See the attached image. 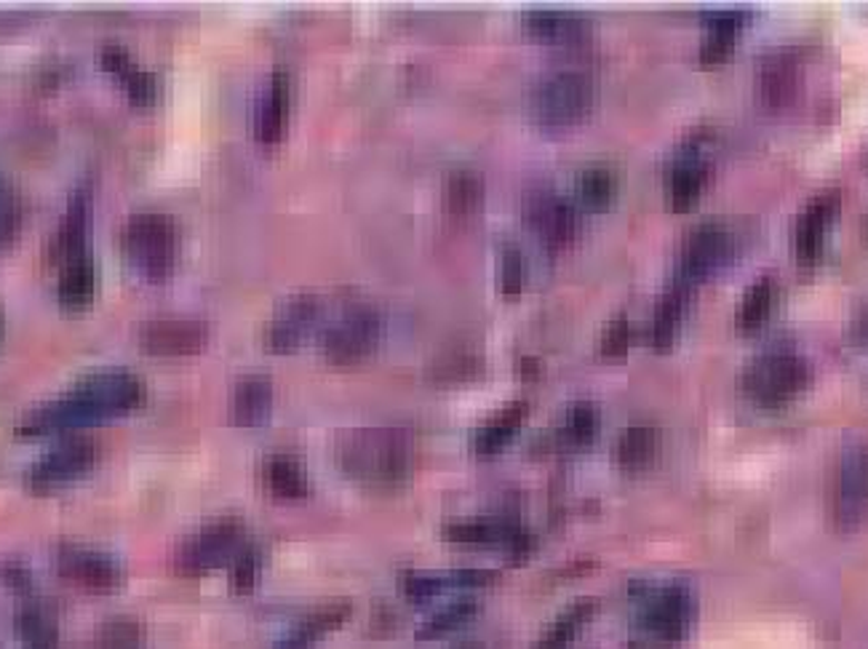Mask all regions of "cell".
I'll return each mask as SVG.
<instances>
[{
	"instance_id": "cell-13",
	"label": "cell",
	"mask_w": 868,
	"mask_h": 649,
	"mask_svg": "<svg viewBox=\"0 0 868 649\" xmlns=\"http://www.w3.org/2000/svg\"><path fill=\"white\" fill-rule=\"evenodd\" d=\"M97 458H99V446L94 444V441H86V439L65 441V444H59L57 450L43 454V458L27 471V481H30L32 486L65 484V481L76 479L84 471H89V468L97 463Z\"/></svg>"
},
{
	"instance_id": "cell-27",
	"label": "cell",
	"mask_w": 868,
	"mask_h": 649,
	"mask_svg": "<svg viewBox=\"0 0 868 649\" xmlns=\"http://www.w3.org/2000/svg\"><path fill=\"white\" fill-rule=\"evenodd\" d=\"M661 446V433L652 425H631L617 436L615 460L625 471H642L655 460Z\"/></svg>"
},
{
	"instance_id": "cell-34",
	"label": "cell",
	"mask_w": 868,
	"mask_h": 649,
	"mask_svg": "<svg viewBox=\"0 0 868 649\" xmlns=\"http://www.w3.org/2000/svg\"><path fill=\"white\" fill-rule=\"evenodd\" d=\"M617 179L609 169L594 166V169L583 171L577 179V198L588 212H604L615 200Z\"/></svg>"
},
{
	"instance_id": "cell-3",
	"label": "cell",
	"mask_w": 868,
	"mask_h": 649,
	"mask_svg": "<svg viewBox=\"0 0 868 649\" xmlns=\"http://www.w3.org/2000/svg\"><path fill=\"white\" fill-rule=\"evenodd\" d=\"M124 254L129 265L150 284H164L177 271L179 227L169 214L145 212L124 227Z\"/></svg>"
},
{
	"instance_id": "cell-28",
	"label": "cell",
	"mask_w": 868,
	"mask_h": 649,
	"mask_svg": "<svg viewBox=\"0 0 868 649\" xmlns=\"http://www.w3.org/2000/svg\"><path fill=\"white\" fill-rule=\"evenodd\" d=\"M94 289H97V273L89 259L78 257L65 265L62 278H59V303L70 311H78L91 303Z\"/></svg>"
},
{
	"instance_id": "cell-35",
	"label": "cell",
	"mask_w": 868,
	"mask_h": 649,
	"mask_svg": "<svg viewBox=\"0 0 868 649\" xmlns=\"http://www.w3.org/2000/svg\"><path fill=\"white\" fill-rule=\"evenodd\" d=\"M476 612H479V604H476L474 599H457V601H452V604L441 607L439 612L430 614L426 623L420 626L417 637H420V639L443 637V633L455 631V628H460L462 623H468V620L474 618Z\"/></svg>"
},
{
	"instance_id": "cell-25",
	"label": "cell",
	"mask_w": 868,
	"mask_h": 649,
	"mask_svg": "<svg viewBox=\"0 0 868 649\" xmlns=\"http://www.w3.org/2000/svg\"><path fill=\"white\" fill-rule=\"evenodd\" d=\"M709 183V166L698 156H687L676 160L669 177V206L674 212H690L698 204L700 193Z\"/></svg>"
},
{
	"instance_id": "cell-31",
	"label": "cell",
	"mask_w": 868,
	"mask_h": 649,
	"mask_svg": "<svg viewBox=\"0 0 868 649\" xmlns=\"http://www.w3.org/2000/svg\"><path fill=\"white\" fill-rule=\"evenodd\" d=\"M350 614H353V604H350V601H345V599L329 601V604H321V607H315V610L308 612L292 633L294 637L311 641L313 645L315 639H321L324 633L334 631V628H340L342 623H345Z\"/></svg>"
},
{
	"instance_id": "cell-23",
	"label": "cell",
	"mask_w": 868,
	"mask_h": 649,
	"mask_svg": "<svg viewBox=\"0 0 868 649\" xmlns=\"http://www.w3.org/2000/svg\"><path fill=\"white\" fill-rule=\"evenodd\" d=\"M521 527L514 524L508 519H460V521H449L443 527V538L449 543H460V545H492V543H510L514 534L519 532Z\"/></svg>"
},
{
	"instance_id": "cell-38",
	"label": "cell",
	"mask_w": 868,
	"mask_h": 649,
	"mask_svg": "<svg viewBox=\"0 0 868 649\" xmlns=\"http://www.w3.org/2000/svg\"><path fill=\"white\" fill-rule=\"evenodd\" d=\"M631 343H634V326H631L628 318L617 316L607 324V330L602 334V343H598V351H602L604 358H621L628 353Z\"/></svg>"
},
{
	"instance_id": "cell-19",
	"label": "cell",
	"mask_w": 868,
	"mask_h": 649,
	"mask_svg": "<svg viewBox=\"0 0 868 649\" xmlns=\"http://www.w3.org/2000/svg\"><path fill=\"white\" fill-rule=\"evenodd\" d=\"M441 206H443V214H447L449 219H455V223L474 219L484 206L481 174L468 169L449 174L441 190Z\"/></svg>"
},
{
	"instance_id": "cell-37",
	"label": "cell",
	"mask_w": 868,
	"mask_h": 649,
	"mask_svg": "<svg viewBox=\"0 0 868 649\" xmlns=\"http://www.w3.org/2000/svg\"><path fill=\"white\" fill-rule=\"evenodd\" d=\"M447 574H433V572H420V570H409L401 572V591L407 599L415 601H428L433 599L436 593L443 591L447 586Z\"/></svg>"
},
{
	"instance_id": "cell-20",
	"label": "cell",
	"mask_w": 868,
	"mask_h": 649,
	"mask_svg": "<svg viewBox=\"0 0 868 649\" xmlns=\"http://www.w3.org/2000/svg\"><path fill=\"white\" fill-rule=\"evenodd\" d=\"M273 410V385L265 377H244L231 396V417L235 425L257 427L267 423Z\"/></svg>"
},
{
	"instance_id": "cell-16",
	"label": "cell",
	"mask_w": 868,
	"mask_h": 649,
	"mask_svg": "<svg viewBox=\"0 0 868 649\" xmlns=\"http://www.w3.org/2000/svg\"><path fill=\"white\" fill-rule=\"evenodd\" d=\"M289 102H292V80H289V72L275 70L267 94L260 102L257 118H254V137H257V142H281L289 120Z\"/></svg>"
},
{
	"instance_id": "cell-14",
	"label": "cell",
	"mask_w": 868,
	"mask_h": 649,
	"mask_svg": "<svg viewBox=\"0 0 868 649\" xmlns=\"http://www.w3.org/2000/svg\"><path fill=\"white\" fill-rule=\"evenodd\" d=\"M59 570L94 591H110L124 580V570L116 557L86 545H65L59 551Z\"/></svg>"
},
{
	"instance_id": "cell-6",
	"label": "cell",
	"mask_w": 868,
	"mask_h": 649,
	"mask_svg": "<svg viewBox=\"0 0 868 649\" xmlns=\"http://www.w3.org/2000/svg\"><path fill=\"white\" fill-rule=\"evenodd\" d=\"M382 316L372 307H353L342 316L338 324H332L321 337L324 356L332 364H355V361L367 358L374 353L382 337Z\"/></svg>"
},
{
	"instance_id": "cell-43",
	"label": "cell",
	"mask_w": 868,
	"mask_h": 649,
	"mask_svg": "<svg viewBox=\"0 0 868 649\" xmlns=\"http://www.w3.org/2000/svg\"><path fill=\"white\" fill-rule=\"evenodd\" d=\"M516 372H519L521 380H537L543 374L540 364H537L535 358H521L519 366H516Z\"/></svg>"
},
{
	"instance_id": "cell-1",
	"label": "cell",
	"mask_w": 868,
	"mask_h": 649,
	"mask_svg": "<svg viewBox=\"0 0 868 649\" xmlns=\"http://www.w3.org/2000/svg\"><path fill=\"white\" fill-rule=\"evenodd\" d=\"M145 399V385L126 370L91 374L76 391L53 401L43 410L32 412L19 425V433H59L70 427L91 425L99 420L137 410Z\"/></svg>"
},
{
	"instance_id": "cell-15",
	"label": "cell",
	"mask_w": 868,
	"mask_h": 649,
	"mask_svg": "<svg viewBox=\"0 0 868 649\" xmlns=\"http://www.w3.org/2000/svg\"><path fill=\"white\" fill-rule=\"evenodd\" d=\"M321 305L313 294H298V297L286 299V305L275 313L271 324L265 330V345L273 353H289L302 343L308 330H313L319 321Z\"/></svg>"
},
{
	"instance_id": "cell-5",
	"label": "cell",
	"mask_w": 868,
	"mask_h": 649,
	"mask_svg": "<svg viewBox=\"0 0 868 649\" xmlns=\"http://www.w3.org/2000/svg\"><path fill=\"white\" fill-rule=\"evenodd\" d=\"M807 385H810V366L793 353H767L753 361L743 374L745 393L767 410L789 404L799 393H804Z\"/></svg>"
},
{
	"instance_id": "cell-8",
	"label": "cell",
	"mask_w": 868,
	"mask_h": 649,
	"mask_svg": "<svg viewBox=\"0 0 868 649\" xmlns=\"http://www.w3.org/2000/svg\"><path fill=\"white\" fill-rule=\"evenodd\" d=\"M527 219L535 236L548 249H567L581 236V217L572 200L556 196L550 190H540L527 200Z\"/></svg>"
},
{
	"instance_id": "cell-39",
	"label": "cell",
	"mask_w": 868,
	"mask_h": 649,
	"mask_svg": "<svg viewBox=\"0 0 868 649\" xmlns=\"http://www.w3.org/2000/svg\"><path fill=\"white\" fill-rule=\"evenodd\" d=\"M19 223H22V206L11 185L0 183V246L9 244L17 236Z\"/></svg>"
},
{
	"instance_id": "cell-21",
	"label": "cell",
	"mask_w": 868,
	"mask_h": 649,
	"mask_svg": "<svg viewBox=\"0 0 868 649\" xmlns=\"http://www.w3.org/2000/svg\"><path fill=\"white\" fill-rule=\"evenodd\" d=\"M690 289L692 286L676 281V284L663 294L661 303H657L655 318H652V330H650V340L655 351L663 353L674 347L679 326H682L684 307H687V299H690Z\"/></svg>"
},
{
	"instance_id": "cell-36",
	"label": "cell",
	"mask_w": 868,
	"mask_h": 649,
	"mask_svg": "<svg viewBox=\"0 0 868 649\" xmlns=\"http://www.w3.org/2000/svg\"><path fill=\"white\" fill-rule=\"evenodd\" d=\"M527 278H529V267H527V257L516 249V246H503L500 254V292L506 297H519V294L527 289Z\"/></svg>"
},
{
	"instance_id": "cell-10",
	"label": "cell",
	"mask_w": 868,
	"mask_h": 649,
	"mask_svg": "<svg viewBox=\"0 0 868 649\" xmlns=\"http://www.w3.org/2000/svg\"><path fill=\"white\" fill-rule=\"evenodd\" d=\"M730 257H732L730 230L719 223H703L698 230L690 233L687 244H684L679 281L687 286H695L700 281L713 276V273H716Z\"/></svg>"
},
{
	"instance_id": "cell-41",
	"label": "cell",
	"mask_w": 868,
	"mask_h": 649,
	"mask_svg": "<svg viewBox=\"0 0 868 649\" xmlns=\"http://www.w3.org/2000/svg\"><path fill=\"white\" fill-rule=\"evenodd\" d=\"M257 572H260L257 553L241 551L238 557L233 559V567H231V583L235 591H252L254 583H257Z\"/></svg>"
},
{
	"instance_id": "cell-32",
	"label": "cell",
	"mask_w": 868,
	"mask_h": 649,
	"mask_svg": "<svg viewBox=\"0 0 868 649\" xmlns=\"http://www.w3.org/2000/svg\"><path fill=\"white\" fill-rule=\"evenodd\" d=\"M772 305H776V281L759 278L757 284L749 286L743 303H740L738 324L743 332H757L770 318Z\"/></svg>"
},
{
	"instance_id": "cell-40",
	"label": "cell",
	"mask_w": 868,
	"mask_h": 649,
	"mask_svg": "<svg viewBox=\"0 0 868 649\" xmlns=\"http://www.w3.org/2000/svg\"><path fill=\"white\" fill-rule=\"evenodd\" d=\"M120 83L126 86V91H129V97H131L137 105H150V102H156V97H158V83H156V78L150 76V72L137 70V67L131 65L129 70H126L124 76H120Z\"/></svg>"
},
{
	"instance_id": "cell-29",
	"label": "cell",
	"mask_w": 868,
	"mask_h": 649,
	"mask_svg": "<svg viewBox=\"0 0 868 649\" xmlns=\"http://www.w3.org/2000/svg\"><path fill=\"white\" fill-rule=\"evenodd\" d=\"M596 612V599H577L554 620V626L545 631V637L531 649H567L577 631L588 623L591 614Z\"/></svg>"
},
{
	"instance_id": "cell-30",
	"label": "cell",
	"mask_w": 868,
	"mask_h": 649,
	"mask_svg": "<svg viewBox=\"0 0 868 649\" xmlns=\"http://www.w3.org/2000/svg\"><path fill=\"white\" fill-rule=\"evenodd\" d=\"M484 370L481 356L468 351L443 353L428 366V380L436 385H462L476 380Z\"/></svg>"
},
{
	"instance_id": "cell-12",
	"label": "cell",
	"mask_w": 868,
	"mask_h": 649,
	"mask_svg": "<svg viewBox=\"0 0 868 649\" xmlns=\"http://www.w3.org/2000/svg\"><path fill=\"white\" fill-rule=\"evenodd\" d=\"M644 626L657 641L676 645L690 633L692 593L684 586H665L644 604Z\"/></svg>"
},
{
	"instance_id": "cell-46",
	"label": "cell",
	"mask_w": 868,
	"mask_h": 649,
	"mask_svg": "<svg viewBox=\"0 0 868 649\" xmlns=\"http://www.w3.org/2000/svg\"><path fill=\"white\" fill-rule=\"evenodd\" d=\"M866 233H868V219H866Z\"/></svg>"
},
{
	"instance_id": "cell-26",
	"label": "cell",
	"mask_w": 868,
	"mask_h": 649,
	"mask_svg": "<svg viewBox=\"0 0 868 649\" xmlns=\"http://www.w3.org/2000/svg\"><path fill=\"white\" fill-rule=\"evenodd\" d=\"M262 479L271 494L281 500H300L311 492V481L302 471L300 460L292 454H271L262 465Z\"/></svg>"
},
{
	"instance_id": "cell-17",
	"label": "cell",
	"mask_w": 868,
	"mask_h": 649,
	"mask_svg": "<svg viewBox=\"0 0 868 649\" xmlns=\"http://www.w3.org/2000/svg\"><path fill=\"white\" fill-rule=\"evenodd\" d=\"M833 209H837V196H820L812 200L810 206L802 212L799 217L797 230H793V249H797V257L802 259L804 265H816L820 252H823V238L826 230H829V223L833 217Z\"/></svg>"
},
{
	"instance_id": "cell-11",
	"label": "cell",
	"mask_w": 868,
	"mask_h": 649,
	"mask_svg": "<svg viewBox=\"0 0 868 649\" xmlns=\"http://www.w3.org/2000/svg\"><path fill=\"white\" fill-rule=\"evenodd\" d=\"M139 345L150 356H198L208 345V326L193 318L147 321L139 330Z\"/></svg>"
},
{
	"instance_id": "cell-45",
	"label": "cell",
	"mask_w": 868,
	"mask_h": 649,
	"mask_svg": "<svg viewBox=\"0 0 868 649\" xmlns=\"http://www.w3.org/2000/svg\"><path fill=\"white\" fill-rule=\"evenodd\" d=\"M452 649H487L481 645V641H460V645H455Z\"/></svg>"
},
{
	"instance_id": "cell-2",
	"label": "cell",
	"mask_w": 868,
	"mask_h": 649,
	"mask_svg": "<svg viewBox=\"0 0 868 649\" xmlns=\"http://www.w3.org/2000/svg\"><path fill=\"white\" fill-rule=\"evenodd\" d=\"M338 463L348 476L393 490L412 473L415 446L399 427H355L338 441Z\"/></svg>"
},
{
	"instance_id": "cell-42",
	"label": "cell",
	"mask_w": 868,
	"mask_h": 649,
	"mask_svg": "<svg viewBox=\"0 0 868 649\" xmlns=\"http://www.w3.org/2000/svg\"><path fill=\"white\" fill-rule=\"evenodd\" d=\"M447 580H449V583H455V586L476 588V586L495 583L497 572L495 570H457L452 574H447Z\"/></svg>"
},
{
	"instance_id": "cell-24",
	"label": "cell",
	"mask_w": 868,
	"mask_h": 649,
	"mask_svg": "<svg viewBox=\"0 0 868 649\" xmlns=\"http://www.w3.org/2000/svg\"><path fill=\"white\" fill-rule=\"evenodd\" d=\"M527 417H529L527 401H514V404H508L506 410L492 414V417H489L487 423L474 433V452L484 454V458L500 452L503 446L514 439V433L527 423Z\"/></svg>"
},
{
	"instance_id": "cell-7",
	"label": "cell",
	"mask_w": 868,
	"mask_h": 649,
	"mask_svg": "<svg viewBox=\"0 0 868 649\" xmlns=\"http://www.w3.org/2000/svg\"><path fill=\"white\" fill-rule=\"evenodd\" d=\"M244 527L238 519H220L198 530L177 551V567L182 572H206L222 561L235 559L241 553Z\"/></svg>"
},
{
	"instance_id": "cell-18",
	"label": "cell",
	"mask_w": 868,
	"mask_h": 649,
	"mask_svg": "<svg viewBox=\"0 0 868 649\" xmlns=\"http://www.w3.org/2000/svg\"><path fill=\"white\" fill-rule=\"evenodd\" d=\"M529 36L554 46H581L591 38V22L567 11H531L524 19Z\"/></svg>"
},
{
	"instance_id": "cell-9",
	"label": "cell",
	"mask_w": 868,
	"mask_h": 649,
	"mask_svg": "<svg viewBox=\"0 0 868 649\" xmlns=\"http://www.w3.org/2000/svg\"><path fill=\"white\" fill-rule=\"evenodd\" d=\"M868 505V446H856L839 460L831 490L833 519L842 527H856Z\"/></svg>"
},
{
	"instance_id": "cell-4",
	"label": "cell",
	"mask_w": 868,
	"mask_h": 649,
	"mask_svg": "<svg viewBox=\"0 0 868 649\" xmlns=\"http://www.w3.org/2000/svg\"><path fill=\"white\" fill-rule=\"evenodd\" d=\"M596 89L585 72H554L531 94V116L545 129L581 124L594 107Z\"/></svg>"
},
{
	"instance_id": "cell-22",
	"label": "cell",
	"mask_w": 868,
	"mask_h": 649,
	"mask_svg": "<svg viewBox=\"0 0 868 649\" xmlns=\"http://www.w3.org/2000/svg\"><path fill=\"white\" fill-rule=\"evenodd\" d=\"M799 86V67L789 53H772L759 70V94L770 107L789 105Z\"/></svg>"
},
{
	"instance_id": "cell-33",
	"label": "cell",
	"mask_w": 868,
	"mask_h": 649,
	"mask_svg": "<svg viewBox=\"0 0 868 649\" xmlns=\"http://www.w3.org/2000/svg\"><path fill=\"white\" fill-rule=\"evenodd\" d=\"M598 425H602V417H598L596 404H591V401H575L567 414H564L562 433H558V436H562V444L567 446H585L598 436Z\"/></svg>"
},
{
	"instance_id": "cell-44",
	"label": "cell",
	"mask_w": 868,
	"mask_h": 649,
	"mask_svg": "<svg viewBox=\"0 0 868 649\" xmlns=\"http://www.w3.org/2000/svg\"><path fill=\"white\" fill-rule=\"evenodd\" d=\"M311 647H313L311 641H305V639L294 637V633H289L284 641H279V645H273L271 649H311Z\"/></svg>"
}]
</instances>
